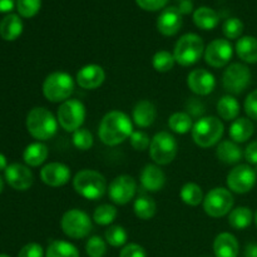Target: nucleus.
<instances>
[{
  "label": "nucleus",
  "mask_w": 257,
  "mask_h": 257,
  "mask_svg": "<svg viewBox=\"0 0 257 257\" xmlns=\"http://www.w3.org/2000/svg\"><path fill=\"white\" fill-rule=\"evenodd\" d=\"M133 133L132 119L122 110L105 113L98 128V136L103 145L115 147L124 142Z\"/></svg>",
  "instance_id": "nucleus-1"
},
{
  "label": "nucleus",
  "mask_w": 257,
  "mask_h": 257,
  "mask_svg": "<svg viewBox=\"0 0 257 257\" xmlns=\"http://www.w3.org/2000/svg\"><path fill=\"white\" fill-rule=\"evenodd\" d=\"M58 119L49 109L35 107L27 115V130L38 142L49 141L58 131Z\"/></svg>",
  "instance_id": "nucleus-2"
},
{
  "label": "nucleus",
  "mask_w": 257,
  "mask_h": 257,
  "mask_svg": "<svg viewBox=\"0 0 257 257\" xmlns=\"http://www.w3.org/2000/svg\"><path fill=\"white\" fill-rule=\"evenodd\" d=\"M74 191L83 198L97 201L108 191L107 180L100 172L94 170H82L73 178Z\"/></svg>",
  "instance_id": "nucleus-3"
},
{
  "label": "nucleus",
  "mask_w": 257,
  "mask_h": 257,
  "mask_svg": "<svg viewBox=\"0 0 257 257\" xmlns=\"http://www.w3.org/2000/svg\"><path fill=\"white\" fill-rule=\"evenodd\" d=\"M75 82L67 72H53L43 82V94L52 103H63L74 92Z\"/></svg>",
  "instance_id": "nucleus-4"
},
{
  "label": "nucleus",
  "mask_w": 257,
  "mask_h": 257,
  "mask_svg": "<svg viewBox=\"0 0 257 257\" xmlns=\"http://www.w3.org/2000/svg\"><path fill=\"white\" fill-rule=\"evenodd\" d=\"M225 127L220 118L213 117H202L193 124L191 135L192 140L198 147L201 148H210L212 146L220 143L222 138Z\"/></svg>",
  "instance_id": "nucleus-5"
},
{
  "label": "nucleus",
  "mask_w": 257,
  "mask_h": 257,
  "mask_svg": "<svg viewBox=\"0 0 257 257\" xmlns=\"http://www.w3.org/2000/svg\"><path fill=\"white\" fill-rule=\"evenodd\" d=\"M205 53V44L200 35L188 33L177 40L173 50V57L177 64L190 67L196 64Z\"/></svg>",
  "instance_id": "nucleus-6"
},
{
  "label": "nucleus",
  "mask_w": 257,
  "mask_h": 257,
  "mask_svg": "<svg viewBox=\"0 0 257 257\" xmlns=\"http://www.w3.org/2000/svg\"><path fill=\"white\" fill-rule=\"evenodd\" d=\"M177 153V140L170 132H158L151 140L150 156L157 166H167L172 163Z\"/></svg>",
  "instance_id": "nucleus-7"
},
{
  "label": "nucleus",
  "mask_w": 257,
  "mask_h": 257,
  "mask_svg": "<svg viewBox=\"0 0 257 257\" xmlns=\"http://www.w3.org/2000/svg\"><path fill=\"white\" fill-rule=\"evenodd\" d=\"M85 115H87L85 105L79 99L74 98H69L65 102L60 103L57 110L58 123L65 132L74 133L75 131L82 128Z\"/></svg>",
  "instance_id": "nucleus-8"
},
{
  "label": "nucleus",
  "mask_w": 257,
  "mask_h": 257,
  "mask_svg": "<svg viewBox=\"0 0 257 257\" xmlns=\"http://www.w3.org/2000/svg\"><path fill=\"white\" fill-rule=\"evenodd\" d=\"M60 227L65 236L74 240L87 237L92 231V220L89 215L79 208H72L62 216Z\"/></svg>",
  "instance_id": "nucleus-9"
},
{
  "label": "nucleus",
  "mask_w": 257,
  "mask_h": 257,
  "mask_svg": "<svg viewBox=\"0 0 257 257\" xmlns=\"http://www.w3.org/2000/svg\"><path fill=\"white\" fill-rule=\"evenodd\" d=\"M203 210L212 218H220L232 211L235 198L230 190L225 187H215L203 198Z\"/></svg>",
  "instance_id": "nucleus-10"
},
{
  "label": "nucleus",
  "mask_w": 257,
  "mask_h": 257,
  "mask_svg": "<svg viewBox=\"0 0 257 257\" xmlns=\"http://www.w3.org/2000/svg\"><path fill=\"white\" fill-rule=\"evenodd\" d=\"M251 83V72L242 63H232L225 69L222 75L223 89L232 95L245 92Z\"/></svg>",
  "instance_id": "nucleus-11"
},
{
  "label": "nucleus",
  "mask_w": 257,
  "mask_h": 257,
  "mask_svg": "<svg viewBox=\"0 0 257 257\" xmlns=\"http://www.w3.org/2000/svg\"><path fill=\"white\" fill-rule=\"evenodd\" d=\"M257 173L250 165H237L228 172L227 187L231 192L243 195L255 187Z\"/></svg>",
  "instance_id": "nucleus-12"
},
{
  "label": "nucleus",
  "mask_w": 257,
  "mask_h": 257,
  "mask_svg": "<svg viewBox=\"0 0 257 257\" xmlns=\"http://www.w3.org/2000/svg\"><path fill=\"white\" fill-rule=\"evenodd\" d=\"M137 192V182L130 175L117 176L108 186V196L115 205H127L135 198Z\"/></svg>",
  "instance_id": "nucleus-13"
},
{
  "label": "nucleus",
  "mask_w": 257,
  "mask_h": 257,
  "mask_svg": "<svg viewBox=\"0 0 257 257\" xmlns=\"http://www.w3.org/2000/svg\"><path fill=\"white\" fill-rule=\"evenodd\" d=\"M205 62L212 68H222L230 63L233 47L228 39H215L205 48Z\"/></svg>",
  "instance_id": "nucleus-14"
},
{
  "label": "nucleus",
  "mask_w": 257,
  "mask_h": 257,
  "mask_svg": "<svg viewBox=\"0 0 257 257\" xmlns=\"http://www.w3.org/2000/svg\"><path fill=\"white\" fill-rule=\"evenodd\" d=\"M187 85L190 90L195 94L205 97L211 94L216 88V78L215 75L207 69L197 68L190 72L187 75Z\"/></svg>",
  "instance_id": "nucleus-15"
},
{
  "label": "nucleus",
  "mask_w": 257,
  "mask_h": 257,
  "mask_svg": "<svg viewBox=\"0 0 257 257\" xmlns=\"http://www.w3.org/2000/svg\"><path fill=\"white\" fill-rule=\"evenodd\" d=\"M5 180L8 185L17 191L29 190L34 182V176L29 167L20 163H12L4 171Z\"/></svg>",
  "instance_id": "nucleus-16"
},
{
  "label": "nucleus",
  "mask_w": 257,
  "mask_h": 257,
  "mask_svg": "<svg viewBox=\"0 0 257 257\" xmlns=\"http://www.w3.org/2000/svg\"><path fill=\"white\" fill-rule=\"evenodd\" d=\"M70 168L60 162H50L40 170L43 183L49 187H62L70 180Z\"/></svg>",
  "instance_id": "nucleus-17"
},
{
  "label": "nucleus",
  "mask_w": 257,
  "mask_h": 257,
  "mask_svg": "<svg viewBox=\"0 0 257 257\" xmlns=\"http://www.w3.org/2000/svg\"><path fill=\"white\" fill-rule=\"evenodd\" d=\"M105 80V72L100 65L87 64L78 70L75 82L80 88L93 90L99 88Z\"/></svg>",
  "instance_id": "nucleus-18"
},
{
  "label": "nucleus",
  "mask_w": 257,
  "mask_h": 257,
  "mask_svg": "<svg viewBox=\"0 0 257 257\" xmlns=\"http://www.w3.org/2000/svg\"><path fill=\"white\" fill-rule=\"evenodd\" d=\"M182 13L178 8H166L157 19V29L165 37H173L182 28Z\"/></svg>",
  "instance_id": "nucleus-19"
},
{
  "label": "nucleus",
  "mask_w": 257,
  "mask_h": 257,
  "mask_svg": "<svg viewBox=\"0 0 257 257\" xmlns=\"http://www.w3.org/2000/svg\"><path fill=\"white\" fill-rule=\"evenodd\" d=\"M141 185L145 190L150 192H158L163 188L166 183V175L160 166L155 165H146L143 170L141 171L140 175Z\"/></svg>",
  "instance_id": "nucleus-20"
},
{
  "label": "nucleus",
  "mask_w": 257,
  "mask_h": 257,
  "mask_svg": "<svg viewBox=\"0 0 257 257\" xmlns=\"http://www.w3.org/2000/svg\"><path fill=\"white\" fill-rule=\"evenodd\" d=\"M157 118V108L151 100L142 99L136 103L132 110V119L140 128H147L155 123Z\"/></svg>",
  "instance_id": "nucleus-21"
},
{
  "label": "nucleus",
  "mask_w": 257,
  "mask_h": 257,
  "mask_svg": "<svg viewBox=\"0 0 257 257\" xmlns=\"http://www.w3.org/2000/svg\"><path fill=\"white\" fill-rule=\"evenodd\" d=\"M213 252L216 257H237L240 252L237 238L230 232L218 233L213 241Z\"/></svg>",
  "instance_id": "nucleus-22"
},
{
  "label": "nucleus",
  "mask_w": 257,
  "mask_h": 257,
  "mask_svg": "<svg viewBox=\"0 0 257 257\" xmlns=\"http://www.w3.org/2000/svg\"><path fill=\"white\" fill-rule=\"evenodd\" d=\"M216 157L225 165H237L243 157L240 146L231 140L221 141L216 148Z\"/></svg>",
  "instance_id": "nucleus-23"
},
{
  "label": "nucleus",
  "mask_w": 257,
  "mask_h": 257,
  "mask_svg": "<svg viewBox=\"0 0 257 257\" xmlns=\"http://www.w3.org/2000/svg\"><path fill=\"white\" fill-rule=\"evenodd\" d=\"M253 131H255V127H253L252 120L250 118L240 117L231 123L228 135L233 142L243 143L252 137Z\"/></svg>",
  "instance_id": "nucleus-24"
},
{
  "label": "nucleus",
  "mask_w": 257,
  "mask_h": 257,
  "mask_svg": "<svg viewBox=\"0 0 257 257\" xmlns=\"http://www.w3.org/2000/svg\"><path fill=\"white\" fill-rule=\"evenodd\" d=\"M23 29V22L17 14H8L0 22V35L7 42L17 40L22 35Z\"/></svg>",
  "instance_id": "nucleus-25"
},
{
  "label": "nucleus",
  "mask_w": 257,
  "mask_h": 257,
  "mask_svg": "<svg viewBox=\"0 0 257 257\" xmlns=\"http://www.w3.org/2000/svg\"><path fill=\"white\" fill-rule=\"evenodd\" d=\"M236 54L242 62L248 64L257 63V38L251 35L241 37L236 43Z\"/></svg>",
  "instance_id": "nucleus-26"
},
{
  "label": "nucleus",
  "mask_w": 257,
  "mask_h": 257,
  "mask_svg": "<svg viewBox=\"0 0 257 257\" xmlns=\"http://www.w3.org/2000/svg\"><path fill=\"white\" fill-rule=\"evenodd\" d=\"M49 150L43 142H34L27 146L23 153V160L29 167H39L47 161Z\"/></svg>",
  "instance_id": "nucleus-27"
},
{
  "label": "nucleus",
  "mask_w": 257,
  "mask_h": 257,
  "mask_svg": "<svg viewBox=\"0 0 257 257\" xmlns=\"http://www.w3.org/2000/svg\"><path fill=\"white\" fill-rule=\"evenodd\" d=\"M193 23L202 30H212L220 23V15L211 8L201 7L193 13Z\"/></svg>",
  "instance_id": "nucleus-28"
},
{
  "label": "nucleus",
  "mask_w": 257,
  "mask_h": 257,
  "mask_svg": "<svg viewBox=\"0 0 257 257\" xmlns=\"http://www.w3.org/2000/svg\"><path fill=\"white\" fill-rule=\"evenodd\" d=\"M217 113L221 119L233 122L235 119H237L238 114H240V103L233 95H223L217 103Z\"/></svg>",
  "instance_id": "nucleus-29"
},
{
  "label": "nucleus",
  "mask_w": 257,
  "mask_h": 257,
  "mask_svg": "<svg viewBox=\"0 0 257 257\" xmlns=\"http://www.w3.org/2000/svg\"><path fill=\"white\" fill-rule=\"evenodd\" d=\"M253 213L251 208L246 206L236 207L228 213V223L235 230H245L252 223Z\"/></svg>",
  "instance_id": "nucleus-30"
},
{
  "label": "nucleus",
  "mask_w": 257,
  "mask_h": 257,
  "mask_svg": "<svg viewBox=\"0 0 257 257\" xmlns=\"http://www.w3.org/2000/svg\"><path fill=\"white\" fill-rule=\"evenodd\" d=\"M45 257H80V255L73 243L64 240H53L48 245Z\"/></svg>",
  "instance_id": "nucleus-31"
},
{
  "label": "nucleus",
  "mask_w": 257,
  "mask_h": 257,
  "mask_svg": "<svg viewBox=\"0 0 257 257\" xmlns=\"http://www.w3.org/2000/svg\"><path fill=\"white\" fill-rule=\"evenodd\" d=\"M133 211L140 220L147 221L155 217L156 212H157V205L150 196H140L136 198Z\"/></svg>",
  "instance_id": "nucleus-32"
},
{
  "label": "nucleus",
  "mask_w": 257,
  "mask_h": 257,
  "mask_svg": "<svg viewBox=\"0 0 257 257\" xmlns=\"http://www.w3.org/2000/svg\"><path fill=\"white\" fill-rule=\"evenodd\" d=\"M180 197L183 201V203L191 206V207H196L200 203L203 202V196L202 188L197 185V183L188 182L182 186L180 191Z\"/></svg>",
  "instance_id": "nucleus-33"
},
{
  "label": "nucleus",
  "mask_w": 257,
  "mask_h": 257,
  "mask_svg": "<svg viewBox=\"0 0 257 257\" xmlns=\"http://www.w3.org/2000/svg\"><path fill=\"white\" fill-rule=\"evenodd\" d=\"M168 125L172 132L177 135H186L192 131V117L186 112H176L168 119Z\"/></svg>",
  "instance_id": "nucleus-34"
},
{
  "label": "nucleus",
  "mask_w": 257,
  "mask_h": 257,
  "mask_svg": "<svg viewBox=\"0 0 257 257\" xmlns=\"http://www.w3.org/2000/svg\"><path fill=\"white\" fill-rule=\"evenodd\" d=\"M118 216L117 208L109 203H103L98 206L93 212V221L97 225L100 226H109L115 221Z\"/></svg>",
  "instance_id": "nucleus-35"
},
{
  "label": "nucleus",
  "mask_w": 257,
  "mask_h": 257,
  "mask_svg": "<svg viewBox=\"0 0 257 257\" xmlns=\"http://www.w3.org/2000/svg\"><path fill=\"white\" fill-rule=\"evenodd\" d=\"M104 237L105 242L112 246V247H123V246L127 245L128 233L124 227L119 225H114L109 226L105 230Z\"/></svg>",
  "instance_id": "nucleus-36"
},
{
  "label": "nucleus",
  "mask_w": 257,
  "mask_h": 257,
  "mask_svg": "<svg viewBox=\"0 0 257 257\" xmlns=\"http://www.w3.org/2000/svg\"><path fill=\"white\" fill-rule=\"evenodd\" d=\"M175 63L176 60L173 53H170L168 50H158L152 58V67L160 73L170 72Z\"/></svg>",
  "instance_id": "nucleus-37"
},
{
  "label": "nucleus",
  "mask_w": 257,
  "mask_h": 257,
  "mask_svg": "<svg viewBox=\"0 0 257 257\" xmlns=\"http://www.w3.org/2000/svg\"><path fill=\"white\" fill-rule=\"evenodd\" d=\"M73 145L77 150L79 151H88L92 148L93 143H94V138H93L92 132L87 128H79L73 133Z\"/></svg>",
  "instance_id": "nucleus-38"
},
{
  "label": "nucleus",
  "mask_w": 257,
  "mask_h": 257,
  "mask_svg": "<svg viewBox=\"0 0 257 257\" xmlns=\"http://www.w3.org/2000/svg\"><path fill=\"white\" fill-rule=\"evenodd\" d=\"M88 257H104L107 253V242L100 236H92L85 243Z\"/></svg>",
  "instance_id": "nucleus-39"
},
{
  "label": "nucleus",
  "mask_w": 257,
  "mask_h": 257,
  "mask_svg": "<svg viewBox=\"0 0 257 257\" xmlns=\"http://www.w3.org/2000/svg\"><path fill=\"white\" fill-rule=\"evenodd\" d=\"M222 32L227 39H238L243 33V23L238 18H228L222 25Z\"/></svg>",
  "instance_id": "nucleus-40"
},
{
  "label": "nucleus",
  "mask_w": 257,
  "mask_h": 257,
  "mask_svg": "<svg viewBox=\"0 0 257 257\" xmlns=\"http://www.w3.org/2000/svg\"><path fill=\"white\" fill-rule=\"evenodd\" d=\"M42 7V0H17L18 13L23 18H33Z\"/></svg>",
  "instance_id": "nucleus-41"
},
{
  "label": "nucleus",
  "mask_w": 257,
  "mask_h": 257,
  "mask_svg": "<svg viewBox=\"0 0 257 257\" xmlns=\"http://www.w3.org/2000/svg\"><path fill=\"white\" fill-rule=\"evenodd\" d=\"M130 142L133 150L140 151V152L148 150L151 145L150 136L146 132H143V131H133V133L130 137Z\"/></svg>",
  "instance_id": "nucleus-42"
},
{
  "label": "nucleus",
  "mask_w": 257,
  "mask_h": 257,
  "mask_svg": "<svg viewBox=\"0 0 257 257\" xmlns=\"http://www.w3.org/2000/svg\"><path fill=\"white\" fill-rule=\"evenodd\" d=\"M243 108L248 118L257 120V89L252 90L250 94L246 97Z\"/></svg>",
  "instance_id": "nucleus-43"
},
{
  "label": "nucleus",
  "mask_w": 257,
  "mask_h": 257,
  "mask_svg": "<svg viewBox=\"0 0 257 257\" xmlns=\"http://www.w3.org/2000/svg\"><path fill=\"white\" fill-rule=\"evenodd\" d=\"M119 257H147V252L138 243H127L120 250Z\"/></svg>",
  "instance_id": "nucleus-44"
},
{
  "label": "nucleus",
  "mask_w": 257,
  "mask_h": 257,
  "mask_svg": "<svg viewBox=\"0 0 257 257\" xmlns=\"http://www.w3.org/2000/svg\"><path fill=\"white\" fill-rule=\"evenodd\" d=\"M18 257H44V250L39 243L30 242L19 251Z\"/></svg>",
  "instance_id": "nucleus-45"
},
{
  "label": "nucleus",
  "mask_w": 257,
  "mask_h": 257,
  "mask_svg": "<svg viewBox=\"0 0 257 257\" xmlns=\"http://www.w3.org/2000/svg\"><path fill=\"white\" fill-rule=\"evenodd\" d=\"M136 3L146 12H157L167 5L168 0H136Z\"/></svg>",
  "instance_id": "nucleus-46"
},
{
  "label": "nucleus",
  "mask_w": 257,
  "mask_h": 257,
  "mask_svg": "<svg viewBox=\"0 0 257 257\" xmlns=\"http://www.w3.org/2000/svg\"><path fill=\"white\" fill-rule=\"evenodd\" d=\"M243 157L250 165L257 166V141H253L250 145H247L245 152H243Z\"/></svg>",
  "instance_id": "nucleus-47"
},
{
  "label": "nucleus",
  "mask_w": 257,
  "mask_h": 257,
  "mask_svg": "<svg viewBox=\"0 0 257 257\" xmlns=\"http://www.w3.org/2000/svg\"><path fill=\"white\" fill-rule=\"evenodd\" d=\"M190 109H188V114L192 117V115H201L203 112H205V107H203L202 103L200 102V100L195 99V98H192V100L190 102Z\"/></svg>",
  "instance_id": "nucleus-48"
},
{
  "label": "nucleus",
  "mask_w": 257,
  "mask_h": 257,
  "mask_svg": "<svg viewBox=\"0 0 257 257\" xmlns=\"http://www.w3.org/2000/svg\"><path fill=\"white\" fill-rule=\"evenodd\" d=\"M14 0H0V13H9L14 9Z\"/></svg>",
  "instance_id": "nucleus-49"
},
{
  "label": "nucleus",
  "mask_w": 257,
  "mask_h": 257,
  "mask_svg": "<svg viewBox=\"0 0 257 257\" xmlns=\"http://www.w3.org/2000/svg\"><path fill=\"white\" fill-rule=\"evenodd\" d=\"M245 257H257V243H248L245 248Z\"/></svg>",
  "instance_id": "nucleus-50"
},
{
  "label": "nucleus",
  "mask_w": 257,
  "mask_h": 257,
  "mask_svg": "<svg viewBox=\"0 0 257 257\" xmlns=\"http://www.w3.org/2000/svg\"><path fill=\"white\" fill-rule=\"evenodd\" d=\"M8 167L7 163V157H5L3 153H0V171H5Z\"/></svg>",
  "instance_id": "nucleus-51"
},
{
  "label": "nucleus",
  "mask_w": 257,
  "mask_h": 257,
  "mask_svg": "<svg viewBox=\"0 0 257 257\" xmlns=\"http://www.w3.org/2000/svg\"><path fill=\"white\" fill-rule=\"evenodd\" d=\"M3 188H4V181H3V178L0 177V193L3 192Z\"/></svg>",
  "instance_id": "nucleus-52"
},
{
  "label": "nucleus",
  "mask_w": 257,
  "mask_h": 257,
  "mask_svg": "<svg viewBox=\"0 0 257 257\" xmlns=\"http://www.w3.org/2000/svg\"><path fill=\"white\" fill-rule=\"evenodd\" d=\"M253 220H255V223H256V226H257V211H256V213H255V217H253Z\"/></svg>",
  "instance_id": "nucleus-53"
},
{
  "label": "nucleus",
  "mask_w": 257,
  "mask_h": 257,
  "mask_svg": "<svg viewBox=\"0 0 257 257\" xmlns=\"http://www.w3.org/2000/svg\"><path fill=\"white\" fill-rule=\"evenodd\" d=\"M0 257H10V256L5 255V253H0Z\"/></svg>",
  "instance_id": "nucleus-54"
}]
</instances>
